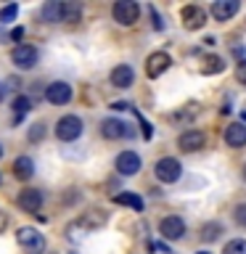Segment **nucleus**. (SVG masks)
I'll use <instances>...</instances> for the list:
<instances>
[{"label":"nucleus","instance_id":"nucleus-1","mask_svg":"<svg viewBox=\"0 0 246 254\" xmlns=\"http://www.w3.org/2000/svg\"><path fill=\"white\" fill-rule=\"evenodd\" d=\"M79 135H82V119H79L77 114H66V117H61L59 122H56V138L59 140L71 143V140H77Z\"/></svg>","mask_w":246,"mask_h":254},{"label":"nucleus","instance_id":"nucleus-2","mask_svg":"<svg viewBox=\"0 0 246 254\" xmlns=\"http://www.w3.org/2000/svg\"><path fill=\"white\" fill-rule=\"evenodd\" d=\"M11 61L16 64V69L29 71V69H35V66H37V61H40V51H37L35 45L21 43V45H16L13 51H11Z\"/></svg>","mask_w":246,"mask_h":254},{"label":"nucleus","instance_id":"nucleus-3","mask_svg":"<svg viewBox=\"0 0 246 254\" xmlns=\"http://www.w3.org/2000/svg\"><path fill=\"white\" fill-rule=\"evenodd\" d=\"M111 13H114V21H119L122 27H132L140 16V5L135 3V0H119V3H114V8H111Z\"/></svg>","mask_w":246,"mask_h":254},{"label":"nucleus","instance_id":"nucleus-4","mask_svg":"<svg viewBox=\"0 0 246 254\" xmlns=\"http://www.w3.org/2000/svg\"><path fill=\"white\" fill-rule=\"evenodd\" d=\"M154 175L162 183H178L180 180V175H183V167L178 159H172V156H164V159H159L156 167H154Z\"/></svg>","mask_w":246,"mask_h":254},{"label":"nucleus","instance_id":"nucleus-5","mask_svg":"<svg viewBox=\"0 0 246 254\" xmlns=\"http://www.w3.org/2000/svg\"><path fill=\"white\" fill-rule=\"evenodd\" d=\"M16 238H19V244H21L29 254H40V252L45 249V236L37 233L35 228H19Z\"/></svg>","mask_w":246,"mask_h":254},{"label":"nucleus","instance_id":"nucleus-6","mask_svg":"<svg viewBox=\"0 0 246 254\" xmlns=\"http://www.w3.org/2000/svg\"><path fill=\"white\" fill-rule=\"evenodd\" d=\"M159 233H162V238H167V241H178V238L185 236V222H183V217H178V214H170V217H164L159 222Z\"/></svg>","mask_w":246,"mask_h":254},{"label":"nucleus","instance_id":"nucleus-7","mask_svg":"<svg viewBox=\"0 0 246 254\" xmlns=\"http://www.w3.org/2000/svg\"><path fill=\"white\" fill-rule=\"evenodd\" d=\"M71 85L63 82V79H59V82H51L45 87V101L48 103H56V106H63V103L71 101Z\"/></svg>","mask_w":246,"mask_h":254},{"label":"nucleus","instance_id":"nucleus-8","mask_svg":"<svg viewBox=\"0 0 246 254\" xmlns=\"http://www.w3.org/2000/svg\"><path fill=\"white\" fill-rule=\"evenodd\" d=\"M117 172L122 175V178H132V175H138L140 172V156L135 154V151H122V154L117 156Z\"/></svg>","mask_w":246,"mask_h":254},{"label":"nucleus","instance_id":"nucleus-9","mask_svg":"<svg viewBox=\"0 0 246 254\" xmlns=\"http://www.w3.org/2000/svg\"><path fill=\"white\" fill-rule=\"evenodd\" d=\"M101 135H103V138H109V140H119V138L132 135V130H130V125L122 122V119L109 117V119H103V122H101Z\"/></svg>","mask_w":246,"mask_h":254},{"label":"nucleus","instance_id":"nucleus-10","mask_svg":"<svg viewBox=\"0 0 246 254\" xmlns=\"http://www.w3.org/2000/svg\"><path fill=\"white\" fill-rule=\"evenodd\" d=\"M180 19H183V27H185V29L196 32V29H201L206 24V11L201 5H185L180 11Z\"/></svg>","mask_w":246,"mask_h":254},{"label":"nucleus","instance_id":"nucleus-11","mask_svg":"<svg viewBox=\"0 0 246 254\" xmlns=\"http://www.w3.org/2000/svg\"><path fill=\"white\" fill-rule=\"evenodd\" d=\"M170 66H172V59H170L164 51H156V53H151L148 59H146V74H148L151 79L162 77Z\"/></svg>","mask_w":246,"mask_h":254},{"label":"nucleus","instance_id":"nucleus-12","mask_svg":"<svg viewBox=\"0 0 246 254\" xmlns=\"http://www.w3.org/2000/svg\"><path fill=\"white\" fill-rule=\"evenodd\" d=\"M109 222V212H103V209H87L85 214H79V220L74 222L77 228H82V230H98L103 228Z\"/></svg>","mask_w":246,"mask_h":254},{"label":"nucleus","instance_id":"nucleus-13","mask_svg":"<svg viewBox=\"0 0 246 254\" xmlns=\"http://www.w3.org/2000/svg\"><path fill=\"white\" fill-rule=\"evenodd\" d=\"M19 206H21L24 212H29V214H37L40 206H43V190L24 188L21 193H19Z\"/></svg>","mask_w":246,"mask_h":254},{"label":"nucleus","instance_id":"nucleus-14","mask_svg":"<svg viewBox=\"0 0 246 254\" xmlns=\"http://www.w3.org/2000/svg\"><path fill=\"white\" fill-rule=\"evenodd\" d=\"M204 143H206V138H204L201 130H185L178 138V146H180V151H185V154H193V151L204 148Z\"/></svg>","mask_w":246,"mask_h":254},{"label":"nucleus","instance_id":"nucleus-15","mask_svg":"<svg viewBox=\"0 0 246 254\" xmlns=\"http://www.w3.org/2000/svg\"><path fill=\"white\" fill-rule=\"evenodd\" d=\"M135 82V71H132V66L130 64H119V66H114L111 69V85L114 87H130Z\"/></svg>","mask_w":246,"mask_h":254},{"label":"nucleus","instance_id":"nucleus-16","mask_svg":"<svg viewBox=\"0 0 246 254\" xmlns=\"http://www.w3.org/2000/svg\"><path fill=\"white\" fill-rule=\"evenodd\" d=\"M238 0H214V5H212V16L217 21H228V19H233V16L238 13Z\"/></svg>","mask_w":246,"mask_h":254},{"label":"nucleus","instance_id":"nucleus-17","mask_svg":"<svg viewBox=\"0 0 246 254\" xmlns=\"http://www.w3.org/2000/svg\"><path fill=\"white\" fill-rule=\"evenodd\" d=\"M225 143L233 148H241L246 146V125L244 122H233L225 127Z\"/></svg>","mask_w":246,"mask_h":254},{"label":"nucleus","instance_id":"nucleus-18","mask_svg":"<svg viewBox=\"0 0 246 254\" xmlns=\"http://www.w3.org/2000/svg\"><path fill=\"white\" fill-rule=\"evenodd\" d=\"M13 175L19 180H29L32 175H35V162H32V156H19L13 162Z\"/></svg>","mask_w":246,"mask_h":254},{"label":"nucleus","instance_id":"nucleus-19","mask_svg":"<svg viewBox=\"0 0 246 254\" xmlns=\"http://www.w3.org/2000/svg\"><path fill=\"white\" fill-rule=\"evenodd\" d=\"M82 16V5L79 3H59V21H69L74 24Z\"/></svg>","mask_w":246,"mask_h":254},{"label":"nucleus","instance_id":"nucleus-20","mask_svg":"<svg viewBox=\"0 0 246 254\" xmlns=\"http://www.w3.org/2000/svg\"><path fill=\"white\" fill-rule=\"evenodd\" d=\"M114 204L132 206L135 212H143V198H140L138 193H130V190H124V193H117V196H114Z\"/></svg>","mask_w":246,"mask_h":254},{"label":"nucleus","instance_id":"nucleus-21","mask_svg":"<svg viewBox=\"0 0 246 254\" xmlns=\"http://www.w3.org/2000/svg\"><path fill=\"white\" fill-rule=\"evenodd\" d=\"M222 69H225V61H222L220 56H204L201 59V71L204 74H220Z\"/></svg>","mask_w":246,"mask_h":254},{"label":"nucleus","instance_id":"nucleus-22","mask_svg":"<svg viewBox=\"0 0 246 254\" xmlns=\"http://www.w3.org/2000/svg\"><path fill=\"white\" fill-rule=\"evenodd\" d=\"M13 111H16V117H21V119H24V114H29L32 111V98L29 95H16L13 98Z\"/></svg>","mask_w":246,"mask_h":254},{"label":"nucleus","instance_id":"nucleus-23","mask_svg":"<svg viewBox=\"0 0 246 254\" xmlns=\"http://www.w3.org/2000/svg\"><path fill=\"white\" fill-rule=\"evenodd\" d=\"M220 233H222V225H220V222H206V225L201 228V238H204L206 244H209V241H217Z\"/></svg>","mask_w":246,"mask_h":254},{"label":"nucleus","instance_id":"nucleus-24","mask_svg":"<svg viewBox=\"0 0 246 254\" xmlns=\"http://www.w3.org/2000/svg\"><path fill=\"white\" fill-rule=\"evenodd\" d=\"M16 16H19V5H16V3H8V5L0 8V21H3V24L16 21Z\"/></svg>","mask_w":246,"mask_h":254},{"label":"nucleus","instance_id":"nucleus-25","mask_svg":"<svg viewBox=\"0 0 246 254\" xmlns=\"http://www.w3.org/2000/svg\"><path fill=\"white\" fill-rule=\"evenodd\" d=\"M222 254H246V238H236V241H228Z\"/></svg>","mask_w":246,"mask_h":254},{"label":"nucleus","instance_id":"nucleus-26","mask_svg":"<svg viewBox=\"0 0 246 254\" xmlns=\"http://www.w3.org/2000/svg\"><path fill=\"white\" fill-rule=\"evenodd\" d=\"M27 138H29V143H40V140L45 138V125H43V122H35V125L29 127Z\"/></svg>","mask_w":246,"mask_h":254},{"label":"nucleus","instance_id":"nucleus-27","mask_svg":"<svg viewBox=\"0 0 246 254\" xmlns=\"http://www.w3.org/2000/svg\"><path fill=\"white\" fill-rule=\"evenodd\" d=\"M190 117H196V103H188V109L185 111H178L172 119H183V122H188Z\"/></svg>","mask_w":246,"mask_h":254},{"label":"nucleus","instance_id":"nucleus-28","mask_svg":"<svg viewBox=\"0 0 246 254\" xmlns=\"http://www.w3.org/2000/svg\"><path fill=\"white\" fill-rule=\"evenodd\" d=\"M236 222L241 228H246V204H238L236 206Z\"/></svg>","mask_w":246,"mask_h":254},{"label":"nucleus","instance_id":"nucleus-29","mask_svg":"<svg viewBox=\"0 0 246 254\" xmlns=\"http://www.w3.org/2000/svg\"><path fill=\"white\" fill-rule=\"evenodd\" d=\"M236 79H238L241 85H246V59L238 61V66H236Z\"/></svg>","mask_w":246,"mask_h":254},{"label":"nucleus","instance_id":"nucleus-30","mask_svg":"<svg viewBox=\"0 0 246 254\" xmlns=\"http://www.w3.org/2000/svg\"><path fill=\"white\" fill-rule=\"evenodd\" d=\"M11 40L21 45V40H24V27H13V29H11Z\"/></svg>","mask_w":246,"mask_h":254},{"label":"nucleus","instance_id":"nucleus-31","mask_svg":"<svg viewBox=\"0 0 246 254\" xmlns=\"http://www.w3.org/2000/svg\"><path fill=\"white\" fill-rule=\"evenodd\" d=\"M148 13H151V19H154V29H162L164 27V21L159 19V13H156V8H148Z\"/></svg>","mask_w":246,"mask_h":254},{"label":"nucleus","instance_id":"nucleus-32","mask_svg":"<svg viewBox=\"0 0 246 254\" xmlns=\"http://www.w3.org/2000/svg\"><path fill=\"white\" fill-rule=\"evenodd\" d=\"M111 109H114V111H127V109H130V103H127V101H117V103H111Z\"/></svg>","mask_w":246,"mask_h":254},{"label":"nucleus","instance_id":"nucleus-33","mask_svg":"<svg viewBox=\"0 0 246 254\" xmlns=\"http://www.w3.org/2000/svg\"><path fill=\"white\" fill-rule=\"evenodd\" d=\"M5 228H8V214H5L3 209H0V233H3Z\"/></svg>","mask_w":246,"mask_h":254},{"label":"nucleus","instance_id":"nucleus-34","mask_svg":"<svg viewBox=\"0 0 246 254\" xmlns=\"http://www.w3.org/2000/svg\"><path fill=\"white\" fill-rule=\"evenodd\" d=\"M3 98H5V87L0 85V103H3Z\"/></svg>","mask_w":246,"mask_h":254},{"label":"nucleus","instance_id":"nucleus-35","mask_svg":"<svg viewBox=\"0 0 246 254\" xmlns=\"http://www.w3.org/2000/svg\"><path fill=\"white\" fill-rule=\"evenodd\" d=\"M3 154H5V148H3V143H0V159H3Z\"/></svg>","mask_w":246,"mask_h":254},{"label":"nucleus","instance_id":"nucleus-36","mask_svg":"<svg viewBox=\"0 0 246 254\" xmlns=\"http://www.w3.org/2000/svg\"><path fill=\"white\" fill-rule=\"evenodd\" d=\"M0 186H3V172H0Z\"/></svg>","mask_w":246,"mask_h":254},{"label":"nucleus","instance_id":"nucleus-37","mask_svg":"<svg viewBox=\"0 0 246 254\" xmlns=\"http://www.w3.org/2000/svg\"><path fill=\"white\" fill-rule=\"evenodd\" d=\"M244 180H246V164H244Z\"/></svg>","mask_w":246,"mask_h":254},{"label":"nucleus","instance_id":"nucleus-38","mask_svg":"<svg viewBox=\"0 0 246 254\" xmlns=\"http://www.w3.org/2000/svg\"><path fill=\"white\" fill-rule=\"evenodd\" d=\"M196 254H209V252H196Z\"/></svg>","mask_w":246,"mask_h":254}]
</instances>
